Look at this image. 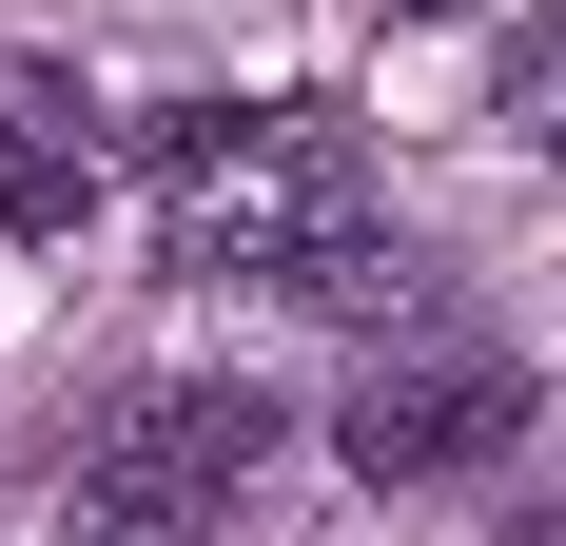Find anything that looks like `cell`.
Returning a JSON list of instances; mask_svg holds the SVG:
<instances>
[{
  "label": "cell",
  "mask_w": 566,
  "mask_h": 546,
  "mask_svg": "<svg viewBox=\"0 0 566 546\" xmlns=\"http://www.w3.org/2000/svg\"><path fill=\"white\" fill-rule=\"evenodd\" d=\"M489 98H509V137H527V157H566V0L509 40V78H489Z\"/></svg>",
  "instance_id": "5b68a950"
},
{
  "label": "cell",
  "mask_w": 566,
  "mask_h": 546,
  "mask_svg": "<svg viewBox=\"0 0 566 546\" xmlns=\"http://www.w3.org/2000/svg\"><path fill=\"white\" fill-rule=\"evenodd\" d=\"M509 430H527V371H509V351H469V332H450V351H371L352 410H333V449L371 469V489H469Z\"/></svg>",
  "instance_id": "3957f363"
},
{
  "label": "cell",
  "mask_w": 566,
  "mask_h": 546,
  "mask_svg": "<svg viewBox=\"0 0 566 546\" xmlns=\"http://www.w3.org/2000/svg\"><path fill=\"white\" fill-rule=\"evenodd\" d=\"M157 254L176 273H313L333 234H371V137L333 98H176L157 137Z\"/></svg>",
  "instance_id": "6da1fadb"
},
{
  "label": "cell",
  "mask_w": 566,
  "mask_h": 546,
  "mask_svg": "<svg viewBox=\"0 0 566 546\" xmlns=\"http://www.w3.org/2000/svg\"><path fill=\"white\" fill-rule=\"evenodd\" d=\"M59 546H137V527H59Z\"/></svg>",
  "instance_id": "8992f818"
},
{
  "label": "cell",
  "mask_w": 566,
  "mask_h": 546,
  "mask_svg": "<svg viewBox=\"0 0 566 546\" xmlns=\"http://www.w3.org/2000/svg\"><path fill=\"white\" fill-rule=\"evenodd\" d=\"M98 216V98L59 59H0V234H78Z\"/></svg>",
  "instance_id": "277c9868"
},
{
  "label": "cell",
  "mask_w": 566,
  "mask_h": 546,
  "mask_svg": "<svg viewBox=\"0 0 566 546\" xmlns=\"http://www.w3.org/2000/svg\"><path fill=\"white\" fill-rule=\"evenodd\" d=\"M254 469H274V410H254V390H137L98 430V469H78V507L137 527V546H176V527H216Z\"/></svg>",
  "instance_id": "7a4b0ae2"
}]
</instances>
